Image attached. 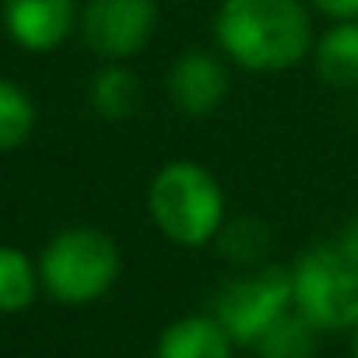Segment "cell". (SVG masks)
Returning <instances> with one entry per match:
<instances>
[{
  "instance_id": "obj_1",
  "label": "cell",
  "mask_w": 358,
  "mask_h": 358,
  "mask_svg": "<svg viewBox=\"0 0 358 358\" xmlns=\"http://www.w3.org/2000/svg\"><path fill=\"white\" fill-rule=\"evenodd\" d=\"M211 39L246 74H285L313 57V8L306 0H222Z\"/></svg>"
},
{
  "instance_id": "obj_2",
  "label": "cell",
  "mask_w": 358,
  "mask_h": 358,
  "mask_svg": "<svg viewBox=\"0 0 358 358\" xmlns=\"http://www.w3.org/2000/svg\"><path fill=\"white\" fill-rule=\"evenodd\" d=\"M148 218L155 232L179 250L215 246L229 222L222 179L197 158H169L155 169L148 194Z\"/></svg>"
},
{
  "instance_id": "obj_3",
  "label": "cell",
  "mask_w": 358,
  "mask_h": 358,
  "mask_svg": "<svg viewBox=\"0 0 358 358\" xmlns=\"http://www.w3.org/2000/svg\"><path fill=\"white\" fill-rule=\"evenodd\" d=\"M123 271L120 243L99 225H67L39 253L43 292L60 306H92L106 299Z\"/></svg>"
},
{
  "instance_id": "obj_4",
  "label": "cell",
  "mask_w": 358,
  "mask_h": 358,
  "mask_svg": "<svg viewBox=\"0 0 358 358\" xmlns=\"http://www.w3.org/2000/svg\"><path fill=\"white\" fill-rule=\"evenodd\" d=\"M295 313L320 334H348L358 323V253L337 236L313 243L292 264Z\"/></svg>"
},
{
  "instance_id": "obj_5",
  "label": "cell",
  "mask_w": 358,
  "mask_h": 358,
  "mask_svg": "<svg viewBox=\"0 0 358 358\" xmlns=\"http://www.w3.org/2000/svg\"><path fill=\"white\" fill-rule=\"evenodd\" d=\"M292 309H295L292 267L274 260L250 271H236L211 302V313L229 330L236 348H253Z\"/></svg>"
},
{
  "instance_id": "obj_6",
  "label": "cell",
  "mask_w": 358,
  "mask_h": 358,
  "mask_svg": "<svg viewBox=\"0 0 358 358\" xmlns=\"http://www.w3.org/2000/svg\"><path fill=\"white\" fill-rule=\"evenodd\" d=\"M158 22V0H85L78 32L102 64H130L148 50Z\"/></svg>"
},
{
  "instance_id": "obj_7",
  "label": "cell",
  "mask_w": 358,
  "mask_h": 358,
  "mask_svg": "<svg viewBox=\"0 0 358 358\" xmlns=\"http://www.w3.org/2000/svg\"><path fill=\"white\" fill-rule=\"evenodd\" d=\"M165 92L179 116L208 120L232 92V64L218 50H183L165 71Z\"/></svg>"
},
{
  "instance_id": "obj_8",
  "label": "cell",
  "mask_w": 358,
  "mask_h": 358,
  "mask_svg": "<svg viewBox=\"0 0 358 358\" xmlns=\"http://www.w3.org/2000/svg\"><path fill=\"white\" fill-rule=\"evenodd\" d=\"M0 22L15 46L29 53H53L78 32L81 4L78 0H4Z\"/></svg>"
},
{
  "instance_id": "obj_9",
  "label": "cell",
  "mask_w": 358,
  "mask_h": 358,
  "mask_svg": "<svg viewBox=\"0 0 358 358\" xmlns=\"http://www.w3.org/2000/svg\"><path fill=\"white\" fill-rule=\"evenodd\" d=\"M236 351H239L236 341L208 309V313H187L172 320L158 334L151 358H236Z\"/></svg>"
},
{
  "instance_id": "obj_10",
  "label": "cell",
  "mask_w": 358,
  "mask_h": 358,
  "mask_svg": "<svg viewBox=\"0 0 358 358\" xmlns=\"http://www.w3.org/2000/svg\"><path fill=\"white\" fill-rule=\"evenodd\" d=\"M309 64L327 88L358 95V22H330L316 36Z\"/></svg>"
},
{
  "instance_id": "obj_11",
  "label": "cell",
  "mask_w": 358,
  "mask_h": 358,
  "mask_svg": "<svg viewBox=\"0 0 358 358\" xmlns=\"http://www.w3.org/2000/svg\"><path fill=\"white\" fill-rule=\"evenodd\" d=\"M88 106L99 120L123 123L144 106V81L130 64H102L88 81Z\"/></svg>"
},
{
  "instance_id": "obj_12",
  "label": "cell",
  "mask_w": 358,
  "mask_h": 358,
  "mask_svg": "<svg viewBox=\"0 0 358 358\" xmlns=\"http://www.w3.org/2000/svg\"><path fill=\"white\" fill-rule=\"evenodd\" d=\"M271 246H274V232L264 218L257 215H236L225 222V229L215 239L218 257L232 267V271H250L271 260Z\"/></svg>"
},
{
  "instance_id": "obj_13",
  "label": "cell",
  "mask_w": 358,
  "mask_h": 358,
  "mask_svg": "<svg viewBox=\"0 0 358 358\" xmlns=\"http://www.w3.org/2000/svg\"><path fill=\"white\" fill-rule=\"evenodd\" d=\"M43 292L39 281V260H32L25 250L0 243V313L15 316L25 313Z\"/></svg>"
},
{
  "instance_id": "obj_14",
  "label": "cell",
  "mask_w": 358,
  "mask_h": 358,
  "mask_svg": "<svg viewBox=\"0 0 358 358\" xmlns=\"http://www.w3.org/2000/svg\"><path fill=\"white\" fill-rule=\"evenodd\" d=\"M320 330L302 316V313H288L281 316L250 351L257 358H316L320 355Z\"/></svg>"
},
{
  "instance_id": "obj_15",
  "label": "cell",
  "mask_w": 358,
  "mask_h": 358,
  "mask_svg": "<svg viewBox=\"0 0 358 358\" xmlns=\"http://www.w3.org/2000/svg\"><path fill=\"white\" fill-rule=\"evenodd\" d=\"M36 116L32 95L18 81L0 78V151L22 148L36 130Z\"/></svg>"
},
{
  "instance_id": "obj_16",
  "label": "cell",
  "mask_w": 358,
  "mask_h": 358,
  "mask_svg": "<svg viewBox=\"0 0 358 358\" xmlns=\"http://www.w3.org/2000/svg\"><path fill=\"white\" fill-rule=\"evenodd\" d=\"M327 22H358V0H306Z\"/></svg>"
},
{
  "instance_id": "obj_17",
  "label": "cell",
  "mask_w": 358,
  "mask_h": 358,
  "mask_svg": "<svg viewBox=\"0 0 358 358\" xmlns=\"http://www.w3.org/2000/svg\"><path fill=\"white\" fill-rule=\"evenodd\" d=\"M334 236H337L348 250H355V253H358V215H351V218H348V222L334 232Z\"/></svg>"
},
{
  "instance_id": "obj_18",
  "label": "cell",
  "mask_w": 358,
  "mask_h": 358,
  "mask_svg": "<svg viewBox=\"0 0 358 358\" xmlns=\"http://www.w3.org/2000/svg\"><path fill=\"white\" fill-rule=\"evenodd\" d=\"M348 355H351V358H358V323L348 330Z\"/></svg>"
},
{
  "instance_id": "obj_19",
  "label": "cell",
  "mask_w": 358,
  "mask_h": 358,
  "mask_svg": "<svg viewBox=\"0 0 358 358\" xmlns=\"http://www.w3.org/2000/svg\"><path fill=\"white\" fill-rule=\"evenodd\" d=\"M355 116H358V95H355Z\"/></svg>"
}]
</instances>
